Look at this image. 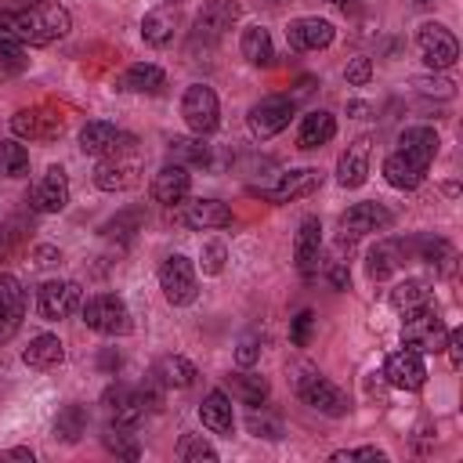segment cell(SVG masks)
Returning a JSON list of instances; mask_svg holds the SVG:
<instances>
[{
	"instance_id": "cell-1",
	"label": "cell",
	"mask_w": 463,
	"mask_h": 463,
	"mask_svg": "<svg viewBox=\"0 0 463 463\" xmlns=\"http://www.w3.org/2000/svg\"><path fill=\"white\" fill-rule=\"evenodd\" d=\"M72 29V14L54 0H33L29 7L14 11V36L33 47H47Z\"/></svg>"
},
{
	"instance_id": "cell-2",
	"label": "cell",
	"mask_w": 463,
	"mask_h": 463,
	"mask_svg": "<svg viewBox=\"0 0 463 463\" xmlns=\"http://www.w3.org/2000/svg\"><path fill=\"white\" fill-rule=\"evenodd\" d=\"M137 177H141V148H137V137H130V134L119 130L116 145L94 166V184L101 192H127V188L137 184Z\"/></svg>"
},
{
	"instance_id": "cell-3",
	"label": "cell",
	"mask_w": 463,
	"mask_h": 463,
	"mask_svg": "<svg viewBox=\"0 0 463 463\" xmlns=\"http://www.w3.org/2000/svg\"><path fill=\"white\" fill-rule=\"evenodd\" d=\"M80 315L87 322V329L101 333V336H127L134 329L130 322V307L123 297L116 293H94L87 300H80Z\"/></svg>"
},
{
	"instance_id": "cell-4",
	"label": "cell",
	"mask_w": 463,
	"mask_h": 463,
	"mask_svg": "<svg viewBox=\"0 0 463 463\" xmlns=\"http://www.w3.org/2000/svg\"><path fill=\"white\" fill-rule=\"evenodd\" d=\"M293 387H297L300 402L311 405L322 416H347V409H351L347 394L336 383H329L322 373H315V369H300V376L293 380Z\"/></svg>"
},
{
	"instance_id": "cell-5",
	"label": "cell",
	"mask_w": 463,
	"mask_h": 463,
	"mask_svg": "<svg viewBox=\"0 0 463 463\" xmlns=\"http://www.w3.org/2000/svg\"><path fill=\"white\" fill-rule=\"evenodd\" d=\"M159 289L166 297V304L174 307H188L199 297V279H195V264L184 253H170L159 264Z\"/></svg>"
},
{
	"instance_id": "cell-6",
	"label": "cell",
	"mask_w": 463,
	"mask_h": 463,
	"mask_svg": "<svg viewBox=\"0 0 463 463\" xmlns=\"http://www.w3.org/2000/svg\"><path fill=\"white\" fill-rule=\"evenodd\" d=\"M445 336H449V326L441 322V315L427 304L420 311H409L405 322H402V340L405 347L420 351V354H430V351H441L445 347Z\"/></svg>"
},
{
	"instance_id": "cell-7",
	"label": "cell",
	"mask_w": 463,
	"mask_h": 463,
	"mask_svg": "<svg viewBox=\"0 0 463 463\" xmlns=\"http://www.w3.org/2000/svg\"><path fill=\"white\" fill-rule=\"evenodd\" d=\"M416 47H420V58L427 61V69H434V72L452 69L459 58V43L441 22H423L416 29Z\"/></svg>"
},
{
	"instance_id": "cell-8",
	"label": "cell",
	"mask_w": 463,
	"mask_h": 463,
	"mask_svg": "<svg viewBox=\"0 0 463 463\" xmlns=\"http://www.w3.org/2000/svg\"><path fill=\"white\" fill-rule=\"evenodd\" d=\"M181 116H184V123H188L192 134L206 137L221 123V101H217V94L206 83H192L184 90V98H181Z\"/></svg>"
},
{
	"instance_id": "cell-9",
	"label": "cell",
	"mask_w": 463,
	"mask_h": 463,
	"mask_svg": "<svg viewBox=\"0 0 463 463\" xmlns=\"http://www.w3.org/2000/svg\"><path fill=\"white\" fill-rule=\"evenodd\" d=\"M83 300V289L76 279H47L40 289H36V307H40V318L47 322H61L69 318Z\"/></svg>"
},
{
	"instance_id": "cell-10",
	"label": "cell",
	"mask_w": 463,
	"mask_h": 463,
	"mask_svg": "<svg viewBox=\"0 0 463 463\" xmlns=\"http://www.w3.org/2000/svg\"><path fill=\"white\" fill-rule=\"evenodd\" d=\"M289 116H293V98L268 94V98H260L257 105H250L246 123H250V134H253V137L268 141V137H275L279 130L289 127Z\"/></svg>"
},
{
	"instance_id": "cell-11",
	"label": "cell",
	"mask_w": 463,
	"mask_h": 463,
	"mask_svg": "<svg viewBox=\"0 0 463 463\" xmlns=\"http://www.w3.org/2000/svg\"><path fill=\"white\" fill-rule=\"evenodd\" d=\"M25 203H29V210H36V213H61L65 203H69V174H65L58 163L47 166V170L36 177V184L29 188Z\"/></svg>"
},
{
	"instance_id": "cell-12",
	"label": "cell",
	"mask_w": 463,
	"mask_h": 463,
	"mask_svg": "<svg viewBox=\"0 0 463 463\" xmlns=\"http://www.w3.org/2000/svg\"><path fill=\"white\" fill-rule=\"evenodd\" d=\"M239 18H242V4H239V0H206V4L199 7V14H195L192 36L213 43V40H221Z\"/></svg>"
},
{
	"instance_id": "cell-13",
	"label": "cell",
	"mask_w": 463,
	"mask_h": 463,
	"mask_svg": "<svg viewBox=\"0 0 463 463\" xmlns=\"http://www.w3.org/2000/svg\"><path fill=\"white\" fill-rule=\"evenodd\" d=\"M391 221H394V213H391L383 203L365 199V203H354V206H347V210L340 213V232H344V239H362V235H369V232L391 228Z\"/></svg>"
},
{
	"instance_id": "cell-14",
	"label": "cell",
	"mask_w": 463,
	"mask_h": 463,
	"mask_svg": "<svg viewBox=\"0 0 463 463\" xmlns=\"http://www.w3.org/2000/svg\"><path fill=\"white\" fill-rule=\"evenodd\" d=\"M383 383L398 387V391H420L427 383V365H423V354L412 351V347H402L394 354H387L383 362Z\"/></svg>"
},
{
	"instance_id": "cell-15",
	"label": "cell",
	"mask_w": 463,
	"mask_h": 463,
	"mask_svg": "<svg viewBox=\"0 0 463 463\" xmlns=\"http://www.w3.org/2000/svg\"><path fill=\"white\" fill-rule=\"evenodd\" d=\"M11 130H14V137H25V141H54V137H61L65 119L51 109H18L11 116Z\"/></svg>"
},
{
	"instance_id": "cell-16",
	"label": "cell",
	"mask_w": 463,
	"mask_h": 463,
	"mask_svg": "<svg viewBox=\"0 0 463 463\" xmlns=\"http://www.w3.org/2000/svg\"><path fill=\"white\" fill-rule=\"evenodd\" d=\"M333 36H336L333 22L318 18V14H304V18H293L286 25V43L293 51H322V47L333 43Z\"/></svg>"
},
{
	"instance_id": "cell-17",
	"label": "cell",
	"mask_w": 463,
	"mask_h": 463,
	"mask_svg": "<svg viewBox=\"0 0 463 463\" xmlns=\"http://www.w3.org/2000/svg\"><path fill=\"white\" fill-rule=\"evenodd\" d=\"M369 152H373V137L369 134L354 137L340 152V159H336V184L340 188H362L365 184V177H369Z\"/></svg>"
},
{
	"instance_id": "cell-18",
	"label": "cell",
	"mask_w": 463,
	"mask_h": 463,
	"mask_svg": "<svg viewBox=\"0 0 463 463\" xmlns=\"http://www.w3.org/2000/svg\"><path fill=\"white\" fill-rule=\"evenodd\" d=\"M318 184H322V170H315V166H297V170L279 174V181H275L264 195H268L271 203H293V199H304V195L318 192Z\"/></svg>"
},
{
	"instance_id": "cell-19",
	"label": "cell",
	"mask_w": 463,
	"mask_h": 463,
	"mask_svg": "<svg viewBox=\"0 0 463 463\" xmlns=\"http://www.w3.org/2000/svg\"><path fill=\"white\" fill-rule=\"evenodd\" d=\"M177 221H184L188 228L199 232H213V228H228L232 224V210L221 199H192V203H177Z\"/></svg>"
},
{
	"instance_id": "cell-20",
	"label": "cell",
	"mask_w": 463,
	"mask_h": 463,
	"mask_svg": "<svg viewBox=\"0 0 463 463\" xmlns=\"http://www.w3.org/2000/svg\"><path fill=\"white\" fill-rule=\"evenodd\" d=\"M101 402H105L112 423H123V427H137L141 416H145V409H148L145 398H141V391L137 387H123V383H112Z\"/></svg>"
},
{
	"instance_id": "cell-21",
	"label": "cell",
	"mask_w": 463,
	"mask_h": 463,
	"mask_svg": "<svg viewBox=\"0 0 463 463\" xmlns=\"http://www.w3.org/2000/svg\"><path fill=\"white\" fill-rule=\"evenodd\" d=\"M188 188H192V174H188V166H181V163H166V166H159V174L152 177V199L163 203V206L184 203Z\"/></svg>"
},
{
	"instance_id": "cell-22",
	"label": "cell",
	"mask_w": 463,
	"mask_h": 463,
	"mask_svg": "<svg viewBox=\"0 0 463 463\" xmlns=\"http://www.w3.org/2000/svg\"><path fill=\"white\" fill-rule=\"evenodd\" d=\"M25 318V289L14 275H0V340L14 336Z\"/></svg>"
},
{
	"instance_id": "cell-23",
	"label": "cell",
	"mask_w": 463,
	"mask_h": 463,
	"mask_svg": "<svg viewBox=\"0 0 463 463\" xmlns=\"http://www.w3.org/2000/svg\"><path fill=\"white\" fill-rule=\"evenodd\" d=\"M438 130L434 127H405L402 134H398V152L405 156V159H412L416 166H430V159L438 156Z\"/></svg>"
},
{
	"instance_id": "cell-24",
	"label": "cell",
	"mask_w": 463,
	"mask_h": 463,
	"mask_svg": "<svg viewBox=\"0 0 463 463\" xmlns=\"http://www.w3.org/2000/svg\"><path fill=\"white\" fill-rule=\"evenodd\" d=\"M318 250H322V224H318V217H304L297 228V239H293V257H297V268L304 279L315 275Z\"/></svg>"
},
{
	"instance_id": "cell-25",
	"label": "cell",
	"mask_w": 463,
	"mask_h": 463,
	"mask_svg": "<svg viewBox=\"0 0 463 463\" xmlns=\"http://www.w3.org/2000/svg\"><path fill=\"white\" fill-rule=\"evenodd\" d=\"M333 134H336V116H333V112H326V109H315V112H307V116L300 119L297 145L311 152V148L329 145V141H333Z\"/></svg>"
},
{
	"instance_id": "cell-26",
	"label": "cell",
	"mask_w": 463,
	"mask_h": 463,
	"mask_svg": "<svg viewBox=\"0 0 463 463\" xmlns=\"http://www.w3.org/2000/svg\"><path fill=\"white\" fill-rule=\"evenodd\" d=\"M402 260H405V246L398 239H380L365 253V271H369V279H387L402 268Z\"/></svg>"
},
{
	"instance_id": "cell-27",
	"label": "cell",
	"mask_w": 463,
	"mask_h": 463,
	"mask_svg": "<svg viewBox=\"0 0 463 463\" xmlns=\"http://www.w3.org/2000/svg\"><path fill=\"white\" fill-rule=\"evenodd\" d=\"M163 83H166V72L156 61H134L119 76V90H130V94H156L163 90Z\"/></svg>"
},
{
	"instance_id": "cell-28",
	"label": "cell",
	"mask_w": 463,
	"mask_h": 463,
	"mask_svg": "<svg viewBox=\"0 0 463 463\" xmlns=\"http://www.w3.org/2000/svg\"><path fill=\"white\" fill-rule=\"evenodd\" d=\"M22 362H25L29 369H58V365L65 362V347H61V340H58L54 333H40V336H33L29 347L22 351Z\"/></svg>"
},
{
	"instance_id": "cell-29",
	"label": "cell",
	"mask_w": 463,
	"mask_h": 463,
	"mask_svg": "<svg viewBox=\"0 0 463 463\" xmlns=\"http://www.w3.org/2000/svg\"><path fill=\"white\" fill-rule=\"evenodd\" d=\"M199 420L203 427H210L213 434H232L235 430V416H232V398L224 391H210L199 405Z\"/></svg>"
},
{
	"instance_id": "cell-30",
	"label": "cell",
	"mask_w": 463,
	"mask_h": 463,
	"mask_svg": "<svg viewBox=\"0 0 463 463\" xmlns=\"http://www.w3.org/2000/svg\"><path fill=\"white\" fill-rule=\"evenodd\" d=\"M423 166H416L412 159H405L402 152H391L387 159H383V181L391 184V188H398V192H412V188H420L423 184Z\"/></svg>"
},
{
	"instance_id": "cell-31",
	"label": "cell",
	"mask_w": 463,
	"mask_h": 463,
	"mask_svg": "<svg viewBox=\"0 0 463 463\" xmlns=\"http://www.w3.org/2000/svg\"><path fill=\"white\" fill-rule=\"evenodd\" d=\"M239 51L250 65H271L275 61V47H271V33L264 25H246L239 36Z\"/></svg>"
},
{
	"instance_id": "cell-32",
	"label": "cell",
	"mask_w": 463,
	"mask_h": 463,
	"mask_svg": "<svg viewBox=\"0 0 463 463\" xmlns=\"http://www.w3.org/2000/svg\"><path fill=\"white\" fill-rule=\"evenodd\" d=\"M152 373L163 380V387H177V391L192 387V383H195V376H199V369H195L184 354H163V358L156 362V369H152Z\"/></svg>"
},
{
	"instance_id": "cell-33",
	"label": "cell",
	"mask_w": 463,
	"mask_h": 463,
	"mask_svg": "<svg viewBox=\"0 0 463 463\" xmlns=\"http://www.w3.org/2000/svg\"><path fill=\"white\" fill-rule=\"evenodd\" d=\"M116 137H119V127H116V123H109V119H90V123H83V130H80V148H83V156H105V152L116 145Z\"/></svg>"
},
{
	"instance_id": "cell-34",
	"label": "cell",
	"mask_w": 463,
	"mask_h": 463,
	"mask_svg": "<svg viewBox=\"0 0 463 463\" xmlns=\"http://www.w3.org/2000/svg\"><path fill=\"white\" fill-rule=\"evenodd\" d=\"M430 304V282L423 279H402L394 289H391V307L409 315V311H420Z\"/></svg>"
},
{
	"instance_id": "cell-35",
	"label": "cell",
	"mask_w": 463,
	"mask_h": 463,
	"mask_svg": "<svg viewBox=\"0 0 463 463\" xmlns=\"http://www.w3.org/2000/svg\"><path fill=\"white\" fill-rule=\"evenodd\" d=\"M170 163L181 166H213V152L210 145H203V137H174L170 141Z\"/></svg>"
},
{
	"instance_id": "cell-36",
	"label": "cell",
	"mask_w": 463,
	"mask_h": 463,
	"mask_svg": "<svg viewBox=\"0 0 463 463\" xmlns=\"http://www.w3.org/2000/svg\"><path fill=\"white\" fill-rule=\"evenodd\" d=\"M420 260H427L434 268V275H452L456 271V246L449 239H420Z\"/></svg>"
},
{
	"instance_id": "cell-37",
	"label": "cell",
	"mask_w": 463,
	"mask_h": 463,
	"mask_svg": "<svg viewBox=\"0 0 463 463\" xmlns=\"http://www.w3.org/2000/svg\"><path fill=\"white\" fill-rule=\"evenodd\" d=\"M174 29H177V22H174V14L163 11V7H156V11H148V14L141 18V40H145L148 47H166V43L174 40Z\"/></svg>"
},
{
	"instance_id": "cell-38",
	"label": "cell",
	"mask_w": 463,
	"mask_h": 463,
	"mask_svg": "<svg viewBox=\"0 0 463 463\" xmlns=\"http://www.w3.org/2000/svg\"><path fill=\"white\" fill-rule=\"evenodd\" d=\"M101 445L119 456V459H141V441L134 434V427H123V423H109L105 434H101Z\"/></svg>"
},
{
	"instance_id": "cell-39",
	"label": "cell",
	"mask_w": 463,
	"mask_h": 463,
	"mask_svg": "<svg viewBox=\"0 0 463 463\" xmlns=\"http://www.w3.org/2000/svg\"><path fill=\"white\" fill-rule=\"evenodd\" d=\"M87 434V409L83 405H65L54 416V438L65 445H76Z\"/></svg>"
},
{
	"instance_id": "cell-40",
	"label": "cell",
	"mask_w": 463,
	"mask_h": 463,
	"mask_svg": "<svg viewBox=\"0 0 463 463\" xmlns=\"http://www.w3.org/2000/svg\"><path fill=\"white\" fill-rule=\"evenodd\" d=\"M228 383H232V394L250 409L268 402V380L257 373H235V376H228Z\"/></svg>"
},
{
	"instance_id": "cell-41",
	"label": "cell",
	"mask_w": 463,
	"mask_h": 463,
	"mask_svg": "<svg viewBox=\"0 0 463 463\" xmlns=\"http://www.w3.org/2000/svg\"><path fill=\"white\" fill-rule=\"evenodd\" d=\"M29 174V148L18 141H0V177H25Z\"/></svg>"
},
{
	"instance_id": "cell-42",
	"label": "cell",
	"mask_w": 463,
	"mask_h": 463,
	"mask_svg": "<svg viewBox=\"0 0 463 463\" xmlns=\"http://www.w3.org/2000/svg\"><path fill=\"white\" fill-rule=\"evenodd\" d=\"M177 459H181V463H213V459H217V449H213L203 434H181V441H177Z\"/></svg>"
},
{
	"instance_id": "cell-43",
	"label": "cell",
	"mask_w": 463,
	"mask_h": 463,
	"mask_svg": "<svg viewBox=\"0 0 463 463\" xmlns=\"http://www.w3.org/2000/svg\"><path fill=\"white\" fill-rule=\"evenodd\" d=\"M224 260H228V250H224L221 239L203 242V250H199V268H203V275H221V271H224Z\"/></svg>"
},
{
	"instance_id": "cell-44",
	"label": "cell",
	"mask_w": 463,
	"mask_h": 463,
	"mask_svg": "<svg viewBox=\"0 0 463 463\" xmlns=\"http://www.w3.org/2000/svg\"><path fill=\"white\" fill-rule=\"evenodd\" d=\"M246 427H250V434L268 438V441H279V438H282V423H279L271 412H264V405H260V412H257V409H250Z\"/></svg>"
},
{
	"instance_id": "cell-45",
	"label": "cell",
	"mask_w": 463,
	"mask_h": 463,
	"mask_svg": "<svg viewBox=\"0 0 463 463\" xmlns=\"http://www.w3.org/2000/svg\"><path fill=\"white\" fill-rule=\"evenodd\" d=\"M0 65L7 69V72H22L25 65H29V58H25V43L22 40H0Z\"/></svg>"
},
{
	"instance_id": "cell-46",
	"label": "cell",
	"mask_w": 463,
	"mask_h": 463,
	"mask_svg": "<svg viewBox=\"0 0 463 463\" xmlns=\"http://www.w3.org/2000/svg\"><path fill=\"white\" fill-rule=\"evenodd\" d=\"M412 87L427 98H452L456 94V83L449 76H420V80H412Z\"/></svg>"
},
{
	"instance_id": "cell-47",
	"label": "cell",
	"mask_w": 463,
	"mask_h": 463,
	"mask_svg": "<svg viewBox=\"0 0 463 463\" xmlns=\"http://www.w3.org/2000/svg\"><path fill=\"white\" fill-rule=\"evenodd\" d=\"M333 463H354V459H373V463H387V452L376 445H362V449H336L329 456Z\"/></svg>"
},
{
	"instance_id": "cell-48",
	"label": "cell",
	"mask_w": 463,
	"mask_h": 463,
	"mask_svg": "<svg viewBox=\"0 0 463 463\" xmlns=\"http://www.w3.org/2000/svg\"><path fill=\"white\" fill-rule=\"evenodd\" d=\"M344 80H347V87H365L373 80V61L369 58H351L347 69H344Z\"/></svg>"
},
{
	"instance_id": "cell-49",
	"label": "cell",
	"mask_w": 463,
	"mask_h": 463,
	"mask_svg": "<svg viewBox=\"0 0 463 463\" xmlns=\"http://www.w3.org/2000/svg\"><path fill=\"white\" fill-rule=\"evenodd\" d=\"M311 329H315V315H311V311H300V315L293 318V326H289V340H293L297 347H307Z\"/></svg>"
},
{
	"instance_id": "cell-50",
	"label": "cell",
	"mask_w": 463,
	"mask_h": 463,
	"mask_svg": "<svg viewBox=\"0 0 463 463\" xmlns=\"http://www.w3.org/2000/svg\"><path fill=\"white\" fill-rule=\"evenodd\" d=\"M137 224H141V213H137V210H127V213H119L116 221H109L101 232H105V235H116V232H119V235H130V232H137Z\"/></svg>"
},
{
	"instance_id": "cell-51",
	"label": "cell",
	"mask_w": 463,
	"mask_h": 463,
	"mask_svg": "<svg viewBox=\"0 0 463 463\" xmlns=\"http://www.w3.org/2000/svg\"><path fill=\"white\" fill-rule=\"evenodd\" d=\"M257 358H260V340H257V336H242L239 347H235V362H239L242 369H250Z\"/></svg>"
},
{
	"instance_id": "cell-52",
	"label": "cell",
	"mask_w": 463,
	"mask_h": 463,
	"mask_svg": "<svg viewBox=\"0 0 463 463\" xmlns=\"http://www.w3.org/2000/svg\"><path fill=\"white\" fill-rule=\"evenodd\" d=\"M326 279H329L336 289H347V286H351V271H347L344 260H329V264H326Z\"/></svg>"
},
{
	"instance_id": "cell-53",
	"label": "cell",
	"mask_w": 463,
	"mask_h": 463,
	"mask_svg": "<svg viewBox=\"0 0 463 463\" xmlns=\"http://www.w3.org/2000/svg\"><path fill=\"white\" fill-rule=\"evenodd\" d=\"M445 347H449V362L459 369V365H463V333H459V329H449Z\"/></svg>"
},
{
	"instance_id": "cell-54",
	"label": "cell",
	"mask_w": 463,
	"mask_h": 463,
	"mask_svg": "<svg viewBox=\"0 0 463 463\" xmlns=\"http://www.w3.org/2000/svg\"><path fill=\"white\" fill-rule=\"evenodd\" d=\"M11 36H14V11H0V40H11Z\"/></svg>"
},
{
	"instance_id": "cell-55",
	"label": "cell",
	"mask_w": 463,
	"mask_h": 463,
	"mask_svg": "<svg viewBox=\"0 0 463 463\" xmlns=\"http://www.w3.org/2000/svg\"><path fill=\"white\" fill-rule=\"evenodd\" d=\"M61 260V250H54V246H40L36 250V264H58Z\"/></svg>"
},
{
	"instance_id": "cell-56",
	"label": "cell",
	"mask_w": 463,
	"mask_h": 463,
	"mask_svg": "<svg viewBox=\"0 0 463 463\" xmlns=\"http://www.w3.org/2000/svg\"><path fill=\"white\" fill-rule=\"evenodd\" d=\"M0 456H4V459H29V463L36 459L33 449H7V452H0Z\"/></svg>"
},
{
	"instance_id": "cell-57",
	"label": "cell",
	"mask_w": 463,
	"mask_h": 463,
	"mask_svg": "<svg viewBox=\"0 0 463 463\" xmlns=\"http://www.w3.org/2000/svg\"><path fill=\"white\" fill-rule=\"evenodd\" d=\"M347 112H351V116H365V112H369V105H362V101H351V105H347Z\"/></svg>"
},
{
	"instance_id": "cell-58",
	"label": "cell",
	"mask_w": 463,
	"mask_h": 463,
	"mask_svg": "<svg viewBox=\"0 0 463 463\" xmlns=\"http://www.w3.org/2000/svg\"><path fill=\"white\" fill-rule=\"evenodd\" d=\"M4 250H7V235L0 232V253H4Z\"/></svg>"
},
{
	"instance_id": "cell-59",
	"label": "cell",
	"mask_w": 463,
	"mask_h": 463,
	"mask_svg": "<svg viewBox=\"0 0 463 463\" xmlns=\"http://www.w3.org/2000/svg\"><path fill=\"white\" fill-rule=\"evenodd\" d=\"M326 4H340V7H344V4H347V0H326Z\"/></svg>"
},
{
	"instance_id": "cell-60",
	"label": "cell",
	"mask_w": 463,
	"mask_h": 463,
	"mask_svg": "<svg viewBox=\"0 0 463 463\" xmlns=\"http://www.w3.org/2000/svg\"><path fill=\"white\" fill-rule=\"evenodd\" d=\"M163 4H181V0H163Z\"/></svg>"
},
{
	"instance_id": "cell-61",
	"label": "cell",
	"mask_w": 463,
	"mask_h": 463,
	"mask_svg": "<svg viewBox=\"0 0 463 463\" xmlns=\"http://www.w3.org/2000/svg\"><path fill=\"white\" fill-rule=\"evenodd\" d=\"M412 4H430V0H412Z\"/></svg>"
}]
</instances>
